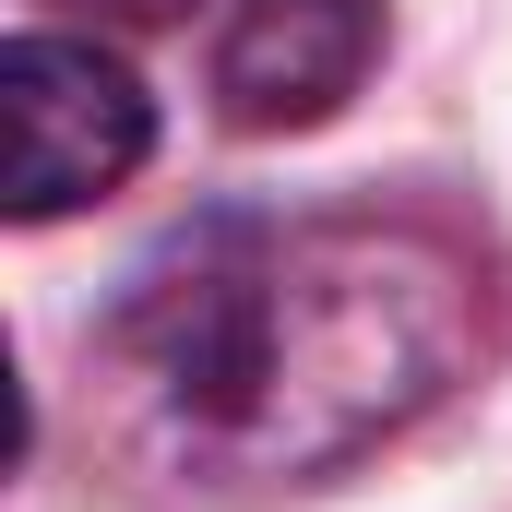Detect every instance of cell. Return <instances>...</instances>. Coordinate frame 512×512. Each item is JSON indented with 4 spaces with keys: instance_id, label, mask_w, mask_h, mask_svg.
I'll use <instances>...</instances> for the list:
<instances>
[{
    "instance_id": "cell-3",
    "label": "cell",
    "mask_w": 512,
    "mask_h": 512,
    "mask_svg": "<svg viewBox=\"0 0 512 512\" xmlns=\"http://www.w3.org/2000/svg\"><path fill=\"white\" fill-rule=\"evenodd\" d=\"M382 48V0H239L215 36V96L239 131H310L358 96Z\"/></svg>"
},
{
    "instance_id": "cell-1",
    "label": "cell",
    "mask_w": 512,
    "mask_h": 512,
    "mask_svg": "<svg viewBox=\"0 0 512 512\" xmlns=\"http://www.w3.org/2000/svg\"><path fill=\"white\" fill-rule=\"evenodd\" d=\"M465 358L477 274L417 227L358 215H215L131 262L108 322L84 334L96 429L167 501L322 477L358 441L405 429Z\"/></svg>"
},
{
    "instance_id": "cell-4",
    "label": "cell",
    "mask_w": 512,
    "mask_h": 512,
    "mask_svg": "<svg viewBox=\"0 0 512 512\" xmlns=\"http://www.w3.org/2000/svg\"><path fill=\"white\" fill-rule=\"evenodd\" d=\"M48 12H84V24H179L191 0H48Z\"/></svg>"
},
{
    "instance_id": "cell-2",
    "label": "cell",
    "mask_w": 512,
    "mask_h": 512,
    "mask_svg": "<svg viewBox=\"0 0 512 512\" xmlns=\"http://www.w3.org/2000/svg\"><path fill=\"white\" fill-rule=\"evenodd\" d=\"M143 143H155V108L96 36H48L36 24V36L0 48V203L24 227L120 191L143 167Z\"/></svg>"
}]
</instances>
